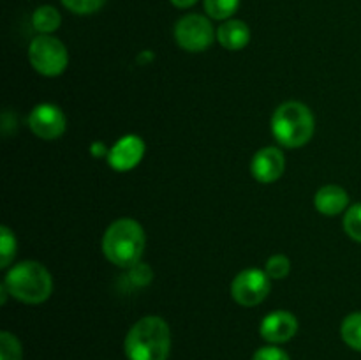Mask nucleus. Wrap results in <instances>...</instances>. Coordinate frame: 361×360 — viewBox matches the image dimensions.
Returning a JSON list of instances; mask_svg holds the SVG:
<instances>
[{"label":"nucleus","instance_id":"20e7f679","mask_svg":"<svg viewBox=\"0 0 361 360\" xmlns=\"http://www.w3.org/2000/svg\"><path fill=\"white\" fill-rule=\"evenodd\" d=\"M4 284L14 299L25 304L44 302L53 289L51 275L37 261H21L11 268Z\"/></svg>","mask_w":361,"mask_h":360},{"label":"nucleus","instance_id":"412c9836","mask_svg":"<svg viewBox=\"0 0 361 360\" xmlns=\"http://www.w3.org/2000/svg\"><path fill=\"white\" fill-rule=\"evenodd\" d=\"M106 0H62L63 6L76 14H92L104 6Z\"/></svg>","mask_w":361,"mask_h":360},{"label":"nucleus","instance_id":"0eeeda50","mask_svg":"<svg viewBox=\"0 0 361 360\" xmlns=\"http://www.w3.org/2000/svg\"><path fill=\"white\" fill-rule=\"evenodd\" d=\"M233 299L243 307H254L270 293V275L257 268L240 272L231 284Z\"/></svg>","mask_w":361,"mask_h":360},{"label":"nucleus","instance_id":"dca6fc26","mask_svg":"<svg viewBox=\"0 0 361 360\" xmlns=\"http://www.w3.org/2000/svg\"><path fill=\"white\" fill-rule=\"evenodd\" d=\"M240 0H204V9L214 20H228L236 13Z\"/></svg>","mask_w":361,"mask_h":360},{"label":"nucleus","instance_id":"f257e3e1","mask_svg":"<svg viewBox=\"0 0 361 360\" xmlns=\"http://www.w3.org/2000/svg\"><path fill=\"white\" fill-rule=\"evenodd\" d=\"M171 352V332L159 316H145L134 323L126 337L129 360H168Z\"/></svg>","mask_w":361,"mask_h":360},{"label":"nucleus","instance_id":"1a4fd4ad","mask_svg":"<svg viewBox=\"0 0 361 360\" xmlns=\"http://www.w3.org/2000/svg\"><path fill=\"white\" fill-rule=\"evenodd\" d=\"M145 155V143L140 136L127 134L120 138L111 150H108V162L115 172H129L136 168Z\"/></svg>","mask_w":361,"mask_h":360},{"label":"nucleus","instance_id":"a211bd4d","mask_svg":"<svg viewBox=\"0 0 361 360\" xmlns=\"http://www.w3.org/2000/svg\"><path fill=\"white\" fill-rule=\"evenodd\" d=\"M21 344L11 332L0 334V360H21Z\"/></svg>","mask_w":361,"mask_h":360},{"label":"nucleus","instance_id":"9b49d317","mask_svg":"<svg viewBox=\"0 0 361 360\" xmlns=\"http://www.w3.org/2000/svg\"><path fill=\"white\" fill-rule=\"evenodd\" d=\"M286 159L279 148L264 147L257 152L250 162V172L254 179L261 184H271L279 180L284 173Z\"/></svg>","mask_w":361,"mask_h":360},{"label":"nucleus","instance_id":"423d86ee","mask_svg":"<svg viewBox=\"0 0 361 360\" xmlns=\"http://www.w3.org/2000/svg\"><path fill=\"white\" fill-rule=\"evenodd\" d=\"M175 39L187 52H204L214 42V27L201 14H187L175 25Z\"/></svg>","mask_w":361,"mask_h":360},{"label":"nucleus","instance_id":"4be33fe9","mask_svg":"<svg viewBox=\"0 0 361 360\" xmlns=\"http://www.w3.org/2000/svg\"><path fill=\"white\" fill-rule=\"evenodd\" d=\"M252 360H291L284 349L277 348V346H263L254 353Z\"/></svg>","mask_w":361,"mask_h":360},{"label":"nucleus","instance_id":"f03ea898","mask_svg":"<svg viewBox=\"0 0 361 360\" xmlns=\"http://www.w3.org/2000/svg\"><path fill=\"white\" fill-rule=\"evenodd\" d=\"M145 249V232L140 222L123 217L113 222L102 236V251L113 265L130 268Z\"/></svg>","mask_w":361,"mask_h":360},{"label":"nucleus","instance_id":"ddd939ff","mask_svg":"<svg viewBox=\"0 0 361 360\" xmlns=\"http://www.w3.org/2000/svg\"><path fill=\"white\" fill-rule=\"evenodd\" d=\"M217 39L226 49H242L249 44L250 41V30L243 21L240 20H228L222 23L217 30Z\"/></svg>","mask_w":361,"mask_h":360},{"label":"nucleus","instance_id":"2eb2a0df","mask_svg":"<svg viewBox=\"0 0 361 360\" xmlns=\"http://www.w3.org/2000/svg\"><path fill=\"white\" fill-rule=\"evenodd\" d=\"M341 335L349 348L361 352V313H353L342 321Z\"/></svg>","mask_w":361,"mask_h":360},{"label":"nucleus","instance_id":"5701e85b","mask_svg":"<svg viewBox=\"0 0 361 360\" xmlns=\"http://www.w3.org/2000/svg\"><path fill=\"white\" fill-rule=\"evenodd\" d=\"M197 0H171V4L180 9H187V7H192Z\"/></svg>","mask_w":361,"mask_h":360},{"label":"nucleus","instance_id":"aec40b11","mask_svg":"<svg viewBox=\"0 0 361 360\" xmlns=\"http://www.w3.org/2000/svg\"><path fill=\"white\" fill-rule=\"evenodd\" d=\"M291 270V261L284 254H275L267 261L264 272L270 275V279H284Z\"/></svg>","mask_w":361,"mask_h":360},{"label":"nucleus","instance_id":"39448f33","mask_svg":"<svg viewBox=\"0 0 361 360\" xmlns=\"http://www.w3.org/2000/svg\"><path fill=\"white\" fill-rule=\"evenodd\" d=\"M32 67L42 76H59L66 71L69 55L62 41L48 34H41L28 46Z\"/></svg>","mask_w":361,"mask_h":360},{"label":"nucleus","instance_id":"4468645a","mask_svg":"<svg viewBox=\"0 0 361 360\" xmlns=\"http://www.w3.org/2000/svg\"><path fill=\"white\" fill-rule=\"evenodd\" d=\"M60 13L53 6H41L32 14V25L41 34H51L60 27Z\"/></svg>","mask_w":361,"mask_h":360},{"label":"nucleus","instance_id":"7ed1b4c3","mask_svg":"<svg viewBox=\"0 0 361 360\" xmlns=\"http://www.w3.org/2000/svg\"><path fill=\"white\" fill-rule=\"evenodd\" d=\"M271 133L284 147H303L314 134L312 112L298 101L284 102L271 116Z\"/></svg>","mask_w":361,"mask_h":360},{"label":"nucleus","instance_id":"f3484780","mask_svg":"<svg viewBox=\"0 0 361 360\" xmlns=\"http://www.w3.org/2000/svg\"><path fill=\"white\" fill-rule=\"evenodd\" d=\"M16 254V239L7 226L0 228V267L6 268Z\"/></svg>","mask_w":361,"mask_h":360},{"label":"nucleus","instance_id":"f8f14e48","mask_svg":"<svg viewBox=\"0 0 361 360\" xmlns=\"http://www.w3.org/2000/svg\"><path fill=\"white\" fill-rule=\"evenodd\" d=\"M316 208L324 215H337L344 208H348L349 196L342 187L338 186H324L321 187L314 198Z\"/></svg>","mask_w":361,"mask_h":360},{"label":"nucleus","instance_id":"9d476101","mask_svg":"<svg viewBox=\"0 0 361 360\" xmlns=\"http://www.w3.org/2000/svg\"><path fill=\"white\" fill-rule=\"evenodd\" d=\"M261 337L271 344H282L291 341L298 332V320L288 311H275L264 316L261 323Z\"/></svg>","mask_w":361,"mask_h":360},{"label":"nucleus","instance_id":"6ab92c4d","mask_svg":"<svg viewBox=\"0 0 361 360\" xmlns=\"http://www.w3.org/2000/svg\"><path fill=\"white\" fill-rule=\"evenodd\" d=\"M344 229L353 240L361 242V203L353 205L344 217Z\"/></svg>","mask_w":361,"mask_h":360},{"label":"nucleus","instance_id":"6e6552de","mask_svg":"<svg viewBox=\"0 0 361 360\" xmlns=\"http://www.w3.org/2000/svg\"><path fill=\"white\" fill-rule=\"evenodd\" d=\"M28 127L42 140H56L66 131V116L55 104H37L28 115Z\"/></svg>","mask_w":361,"mask_h":360}]
</instances>
